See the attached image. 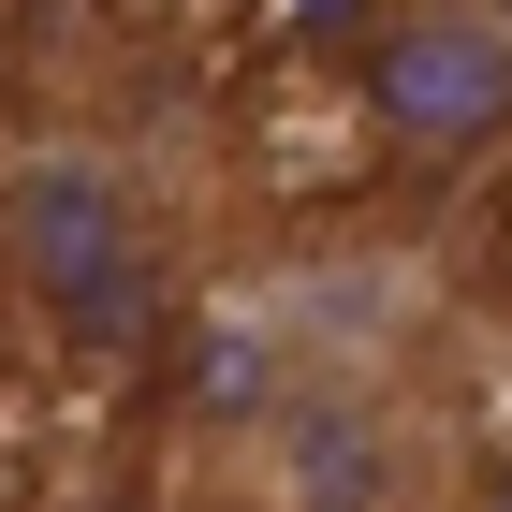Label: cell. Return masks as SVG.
Instances as JSON below:
<instances>
[{
  "label": "cell",
  "instance_id": "cell-5",
  "mask_svg": "<svg viewBox=\"0 0 512 512\" xmlns=\"http://www.w3.org/2000/svg\"><path fill=\"white\" fill-rule=\"evenodd\" d=\"M483 15H498V30H512V0H483Z\"/></svg>",
  "mask_w": 512,
  "mask_h": 512
},
{
  "label": "cell",
  "instance_id": "cell-1",
  "mask_svg": "<svg viewBox=\"0 0 512 512\" xmlns=\"http://www.w3.org/2000/svg\"><path fill=\"white\" fill-rule=\"evenodd\" d=\"M205 483L220 512H498L483 439L395 352H308L235 381V410L205 425Z\"/></svg>",
  "mask_w": 512,
  "mask_h": 512
},
{
  "label": "cell",
  "instance_id": "cell-4",
  "mask_svg": "<svg viewBox=\"0 0 512 512\" xmlns=\"http://www.w3.org/2000/svg\"><path fill=\"white\" fill-rule=\"evenodd\" d=\"M30 512H161V483L118 469V454H74V469H44V483H30Z\"/></svg>",
  "mask_w": 512,
  "mask_h": 512
},
{
  "label": "cell",
  "instance_id": "cell-3",
  "mask_svg": "<svg viewBox=\"0 0 512 512\" xmlns=\"http://www.w3.org/2000/svg\"><path fill=\"white\" fill-rule=\"evenodd\" d=\"M352 103L410 161H483L512 147V30L483 0H381L352 44Z\"/></svg>",
  "mask_w": 512,
  "mask_h": 512
},
{
  "label": "cell",
  "instance_id": "cell-2",
  "mask_svg": "<svg viewBox=\"0 0 512 512\" xmlns=\"http://www.w3.org/2000/svg\"><path fill=\"white\" fill-rule=\"evenodd\" d=\"M0 308L74 366H118L176 322V205L132 147L44 132L0 161Z\"/></svg>",
  "mask_w": 512,
  "mask_h": 512
}]
</instances>
